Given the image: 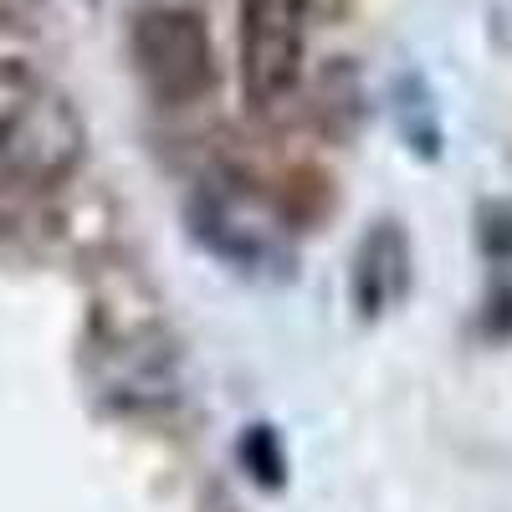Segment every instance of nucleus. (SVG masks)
I'll return each mask as SVG.
<instances>
[{
	"label": "nucleus",
	"mask_w": 512,
	"mask_h": 512,
	"mask_svg": "<svg viewBox=\"0 0 512 512\" xmlns=\"http://www.w3.org/2000/svg\"><path fill=\"white\" fill-rule=\"evenodd\" d=\"M82 144H88L82 118L57 93L16 98L6 108V118H0V169L36 190L62 185L82 164Z\"/></svg>",
	"instance_id": "obj_1"
},
{
	"label": "nucleus",
	"mask_w": 512,
	"mask_h": 512,
	"mask_svg": "<svg viewBox=\"0 0 512 512\" xmlns=\"http://www.w3.org/2000/svg\"><path fill=\"white\" fill-rule=\"evenodd\" d=\"M134 62L144 88L169 103L185 108L200 103L216 88V52H210V31L190 11H149L134 26Z\"/></svg>",
	"instance_id": "obj_2"
},
{
	"label": "nucleus",
	"mask_w": 512,
	"mask_h": 512,
	"mask_svg": "<svg viewBox=\"0 0 512 512\" xmlns=\"http://www.w3.org/2000/svg\"><path fill=\"white\" fill-rule=\"evenodd\" d=\"M303 77V11L292 0H246L241 11V88L256 113H277Z\"/></svg>",
	"instance_id": "obj_3"
},
{
	"label": "nucleus",
	"mask_w": 512,
	"mask_h": 512,
	"mask_svg": "<svg viewBox=\"0 0 512 512\" xmlns=\"http://www.w3.org/2000/svg\"><path fill=\"white\" fill-rule=\"evenodd\" d=\"M405 292H410V241L395 221H384L364 236L354 256V303L364 318H379Z\"/></svg>",
	"instance_id": "obj_4"
},
{
	"label": "nucleus",
	"mask_w": 512,
	"mask_h": 512,
	"mask_svg": "<svg viewBox=\"0 0 512 512\" xmlns=\"http://www.w3.org/2000/svg\"><path fill=\"white\" fill-rule=\"evenodd\" d=\"M482 251L492 262V297H487V328L512 338V200L482 205Z\"/></svg>",
	"instance_id": "obj_5"
},
{
	"label": "nucleus",
	"mask_w": 512,
	"mask_h": 512,
	"mask_svg": "<svg viewBox=\"0 0 512 512\" xmlns=\"http://www.w3.org/2000/svg\"><path fill=\"white\" fill-rule=\"evenodd\" d=\"M241 466L251 472V482H262V487H282L287 482V456H282V441H277L272 425H246Z\"/></svg>",
	"instance_id": "obj_6"
},
{
	"label": "nucleus",
	"mask_w": 512,
	"mask_h": 512,
	"mask_svg": "<svg viewBox=\"0 0 512 512\" xmlns=\"http://www.w3.org/2000/svg\"><path fill=\"white\" fill-rule=\"evenodd\" d=\"M41 0H0V31H11V26H26L36 16Z\"/></svg>",
	"instance_id": "obj_7"
}]
</instances>
